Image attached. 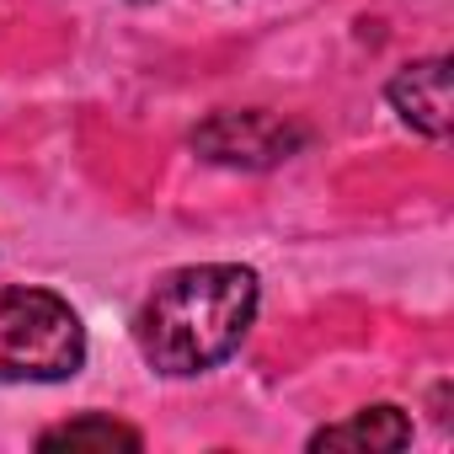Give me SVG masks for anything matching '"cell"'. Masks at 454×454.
<instances>
[{
	"label": "cell",
	"instance_id": "cell-5",
	"mask_svg": "<svg viewBox=\"0 0 454 454\" xmlns=\"http://www.w3.org/2000/svg\"><path fill=\"white\" fill-rule=\"evenodd\" d=\"M411 443V422H406V411L401 406H364V411H353L348 422H332V427H321V433H310V449H406Z\"/></svg>",
	"mask_w": 454,
	"mask_h": 454
},
{
	"label": "cell",
	"instance_id": "cell-2",
	"mask_svg": "<svg viewBox=\"0 0 454 454\" xmlns=\"http://www.w3.org/2000/svg\"><path fill=\"white\" fill-rule=\"evenodd\" d=\"M86 364V326L49 289H0V385H54Z\"/></svg>",
	"mask_w": 454,
	"mask_h": 454
},
{
	"label": "cell",
	"instance_id": "cell-6",
	"mask_svg": "<svg viewBox=\"0 0 454 454\" xmlns=\"http://www.w3.org/2000/svg\"><path fill=\"white\" fill-rule=\"evenodd\" d=\"M145 438L134 433V427H123V422H113V417H97V411H86V417H75V422H59V427H49L43 438H38V449H139Z\"/></svg>",
	"mask_w": 454,
	"mask_h": 454
},
{
	"label": "cell",
	"instance_id": "cell-4",
	"mask_svg": "<svg viewBox=\"0 0 454 454\" xmlns=\"http://www.w3.org/2000/svg\"><path fill=\"white\" fill-rule=\"evenodd\" d=\"M390 107L427 139H449V59H417L390 81Z\"/></svg>",
	"mask_w": 454,
	"mask_h": 454
},
{
	"label": "cell",
	"instance_id": "cell-1",
	"mask_svg": "<svg viewBox=\"0 0 454 454\" xmlns=\"http://www.w3.org/2000/svg\"><path fill=\"white\" fill-rule=\"evenodd\" d=\"M257 316V273L236 262L182 268L155 284L134 316V342L160 374H203L224 364Z\"/></svg>",
	"mask_w": 454,
	"mask_h": 454
},
{
	"label": "cell",
	"instance_id": "cell-3",
	"mask_svg": "<svg viewBox=\"0 0 454 454\" xmlns=\"http://www.w3.org/2000/svg\"><path fill=\"white\" fill-rule=\"evenodd\" d=\"M310 134L300 129V123H284L278 113H214L198 134H192V145L208 155V160H219V166H278V160H289L300 145H305Z\"/></svg>",
	"mask_w": 454,
	"mask_h": 454
}]
</instances>
